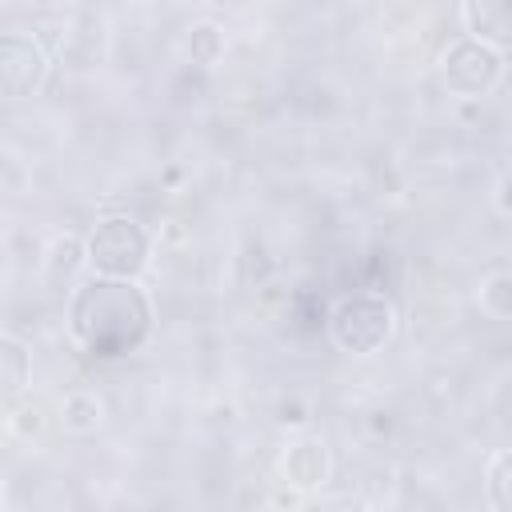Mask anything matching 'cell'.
I'll use <instances>...</instances> for the list:
<instances>
[{
  "instance_id": "6",
  "label": "cell",
  "mask_w": 512,
  "mask_h": 512,
  "mask_svg": "<svg viewBox=\"0 0 512 512\" xmlns=\"http://www.w3.org/2000/svg\"><path fill=\"white\" fill-rule=\"evenodd\" d=\"M276 468H280V480H284L288 488L312 492V488H320V484L328 480V472H332V456H328V444H324V440H316V436H300V440H292V444L280 452Z\"/></svg>"
},
{
  "instance_id": "13",
  "label": "cell",
  "mask_w": 512,
  "mask_h": 512,
  "mask_svg": "<svg viewBox=\"0 0 512 512\" xmlns=\"http://www.w3.org/2000/svg\"><path fill=\"white\" fill-rule=\"evenodd\" d=\"M48 276L60 280V276H72L80 264H88V240H76V236H56L52 248H48Z\"/></svg>"
},
{
  "instance_id": "5",
  "label": "cell",
  "mask_w": 512,
  "mask_h": 512,
  "mask_svg": "<svg viewBox=\"0 0 512 512\" xmlns=\"http://www.w3.org/2000/svg\"><path fill=\"white\" fill-rule=\"evenodd\" d=\"M48 52L28 32H4L0 36V88L8 100H28L48 80Z\"/></svg>"
},
{
  "instance_id": "3",
  "label": "cell",
  "mask_w": 512,
  "mask_h": 512,
  "mask_svg": "<svg viewBox=\"0 0 512 512\" xmlns=\"http://www.w3.org/2000/svg\"><path fill=\"white\" fill-rule=\"evenodd\" d=\"M152 264V236L136 216H104L88 232V268L100 276L140 280Z\"/></svg>"
},
{
  "instance_id": "8",
  "label": "cell",
  "mask_w": 512,
  "mask_h": 512,
  "mask_svg": "<svg viewBox=\"0 0 512 512\" xmlns=\"http://www.w3.org/2000/svg\"><path fill=\"white\" fill-rule=\"evenodd\" d=\"M104 416H108L104 396L92 392V388H72L60 400V428L68 436H96L100 424H104Z\"/></svg>"
},
{
  "instance_id": "2",
  "label": "cell",
  "mask_w": 512,
  "mask_h": 512,
  "mask_svg": "<svg viewBox=\"0 0 512 512\" xmlns=\"http://www.w3.org/2000/svg\"><path fill=\"white\" fill-rule=\"evenodd\" d=\"M396 332V308L380 292H348L328 312V336L348 356L380 352Z\"/></svg>"
},
{
  "instance_id": "9",
  "label": "cell",
  "mask_w": 512,
  "mask_h": 512,
  "mask_svg": "<svg viewBox=\"0 0 512 512\" xmlns=\"http://www.w3.org/2000/svg\"><path fill=\"white\" fill-rule=\"evenodd\" d=\"M28 376H32V356H28V348H24L16 336H4V340H0V384H4V396H8V400L20 396L24 384H28Z\"/></svg>"
},
{
  "instance_id": "10",
  "label": "cell",
  "mask_w": 512,
  "mask_h": 512,
  "mask_svg": "<svg viewBox=\"0 0 512 512\" xmlns=\"http://www.w3.org/2000/svg\"><path fill=\"white\" fill-rule=\"evenodd\" d=\"M476 304L488 320H512V272H492L480 280Z\"/></svg>"
},
{
  "instance_id": "4",
  "label": "cell",
  "mask_w": 512,
  "mask_h": 512,
  "mask_svg": "<svg viewBox=\"0 0 512 512\" xmlns=\"http://www.w3.org/2000/svg\"><path fill=\"white\" fill-rule=\"evenodd\" d=\"M500 80H504V52L484 44V40H476V36H460L440 56V84L448 88V96L480 100Z\"/></svg>"
},
{
  "instance_id": "1",
  "label": "cell",
  "mask_w": 512,
  "mask_h": 512,
  "mask_svg": "<svg viewBox=\"0 0 512 512\" xmlns=\"http://www.w3.org/2000/svg\"><path fill=\"white\" fill-rule=\"evenodd\" d=\"M68 332L96 360H124L152 336V300L140 280L92 272L68 300Z\"/></svg>"
},
{
  "instance_id": "12",
  "label": "cell",
  "mask_w": 512,
  "mask_h": 512,
  "mask_svg": "<svg viewBox=\"0 0 512 512\" xmlns=\"http://www.w3.org/2000/svg\"><path fill=\"white\" fill-rule=\"evenodd\" d=\"M184 48H188V56H192V64H200V68H212L220 56H224V32L216 28V24H192L188 28V40H184Z\"/></svg>"
},
{
  "instance_id": "7",
  "label": "cell",
  "mask_w": 512,
  "mask_h": 512,
  "mask_svg": "<svg viewBox=\"0 0 512 512\" xmlns=\"http://www.w3.org/2000/svg\"><path fill=\"white\" fill-rule=\"evenodd\" d=\"M464 32L508 52L512 48V0H460Z\"/></svg>"
},
{
  "instance_id": "11",
  "label": "cell",
  "mask_w": 512,
  "mask_h": 512,
  "mask_svg": "<svg viewBox=\"0 0 512 512\" xmlns=\"http://www.w3.org/2000/svg\"><path fill=\"white\" fill-rule=\"evenodd\" d=\"M484 492H488V504H492V508L512 512V448H504V452H496V456L488 460Z\"/></svg>"
},
{
  "instance_id": "14",
  "label": "cell",
  "mask_w": 512,
  "mask_h": 512,
  "mask_svg": "<svg viewBox=\"0 0 512 512\" xmlns=\"http://www.w3.org/2000/svg\"><path fill=\"white\" fill-rule=\"evenodd\" d=\"M496 208H500L504 216H512V176H504V180H500V192H496Z\"/></svg>"
}]
</instances>
